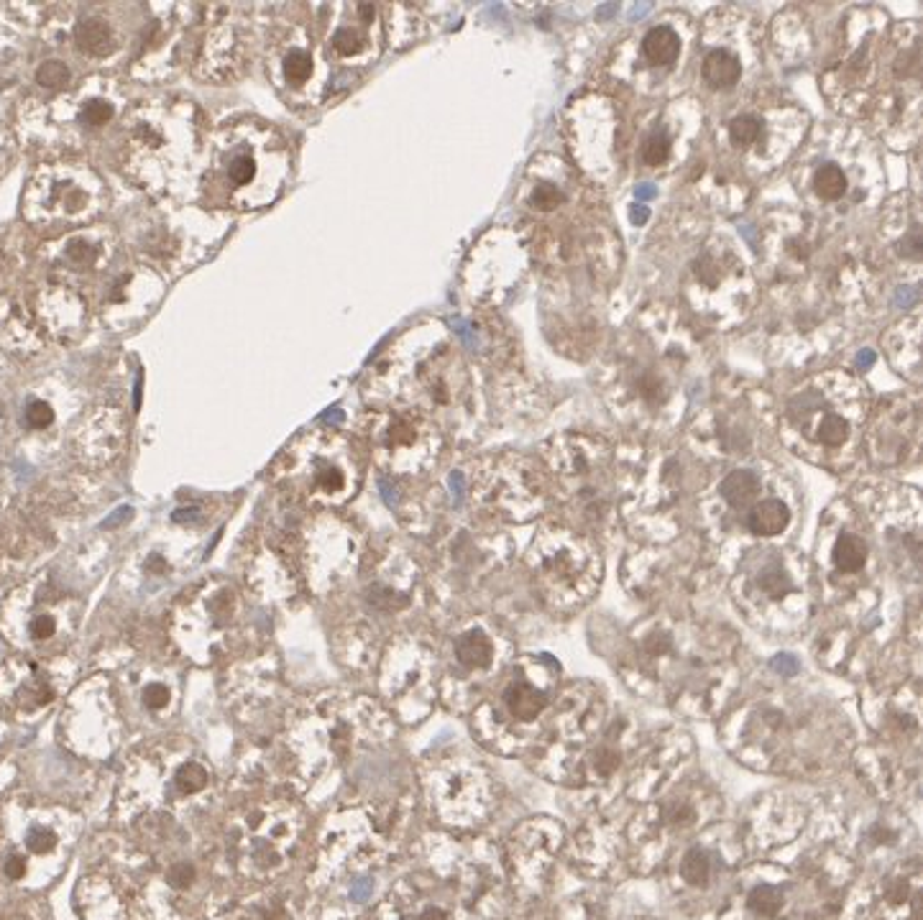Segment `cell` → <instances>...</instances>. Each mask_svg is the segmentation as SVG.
Listing matches in <instances>:
<instances>
[{
  "label": "cell",
  "mask_w": 923,
  "mask_h": 920,
  "mask_svg": "<svg viewBox=\"0 0 923 920\" xmlns=\"http://www.w3.org/2000/svg\"><path fill=\"white\" fill-rule=\"evenodd\" d=\"M170 690L164 686H149L146 690H143V703H146V708H151V711H161V708H167L170 706Z\"/></svg>",
  "instance_id": "obj_42"
},
{
  "label": "cell",
  "mask_w": 923,
  "mask_h": 920,
  "mask_svg": "<svg viewBox=\"0 0 923 920\" xmlns=\"http://www.w3.org/2000/svg\"><path fill=\"white\" fill-rule=\"evenodd\" d=\"M663 821L673 829H686L690 823H696V811L686 801H670L663 805Z\"/></svg>",
  "instance_id": "obj_35"
},
{
  "label": "cell",
  "mask_w": 923,
  "mask_h": 920,
  "mask_svg": "<svg viewBox=\"0 0 923 920\" xmlns=\"http://www.w3.org/2000/svg\"><path fill=\"white\" fill-rule=\"evenodd\" d=\"M760 489H762V486H760V476H757L754 470L737 468V470H731L727 479L721 481L719 493H721V499H724L731 509H750L752 504H757Z\"/></svg>",
  "instance_id": "obj_24"
},
{
  "label": "cell",
  "mask_w": 923,
  "mask_h": 920,
  "mask_svg": "<svg viewBox=\"0 0 923 920\" xmlns=\"http://www.w3.org/2000/svg\"><path fill=\"white\" fill-rule=\"evenodd\" d=\"M167 279L146 266L141 261L120 264L118 272L105 282L100 310H103L108 325H113L118 333L133 330L154 312L161 297H164Z\"/></svg>",
  "instance_id": "obj_13"
},
{
  "label": "cell",
  "mask_w": 923,
  "mask_h": 920,
  "mask_svg": "<svg viewBox=\"0 0 923 920\" xmlns=\"http://www.w3.org/2000/svg\"><path fill=\"white\" fill-rule=\"evenodd\" d=\"M639 54L642 59L652 67H660V69H668L678 62L680 57V36L673 26H652L642 41H639Z\"/></svg>",
  "instance_id": "obj_22"
},
{
  "label": "cell",
  "mask_w": 923,
  "mask_h": 920,
  "mask_svg": "<svg viewBox=\"0 0 923 920\" xmlns=\"http://www.w3.org/2000/svg\"><path fill=\"white\" fill-rule=\"evenodd\" d=\"M195 8L190 5H164L151 8V21L139 36V47L130 59V75L143 82H159L182 65L187 52V31L192 26Z\"/></svg>",
  "instance_id": "obj_11"
},
{
  "label": "cell",
  "mask_w": 923,
  "mask_h": 920,
  "mask_svg": "<svg viewBox=\"0 0 923 920\" xmlns=\"http://www.w3.org/2000/svg\"><path fill=\"white\" fill-rule=\"evenodd\" d=\"M678 353H660L658 358L638 356L619 371V381L635 394L642 407L663 409L673 397V384H678Z\"/></svg>",
  "instance_id": "obj_15"
},
{
  "label": "cell",
  "mask_w": 923,
  "mask_h": 920,
  "mask_svg": "<svg viewBox=\"0 0 923 920\" xmlns=\"http://www.w3.org/2000/svg\"><path fill=\"white\" fill-rule=\"evenodd\" d=\"M642 647L648 649L650 655H665L668 649L673 647V639L665 635V632H655V635H650L648 639H645V645H642Z\"/></svg>",
  "instance_id": "obj_44"
},
{
  "label": "cell",
  "mask_w": 923,
  "mask_h": 920,
  "mask_svg": "<svg viewBox=\"0 0 923 920\" xmlns=\"http://www.w3.org/2000/svg\"><path fill=\"white\" fill-rule=\"evenodd\" d=\"M31 215L52 222H88L108 205L105 181L85 167H57L31 184Z\"/></svg>",
  "instance_id": "obj_10"
},
{
  "label": "cell",
  "mask_w": 923,
  "mask_h": 920,
  "mask_svg": "<svg viewBox=\"0 0 923 920\" xmlns=\"http://www.w3.org/2000/svg\"><path fill=\"white\" fill-rule=\"evenodd\" d=\"M57 843H59V836H57L52 829H41V826H36V829L28 831L26 849L31 854L36 856L52 854L54 849H57Z\"/></svg>",
  "instance_id": "obj_36"
},
{
  "label": "cell",
  "mask_w": 923,
  "mask_h": 920,
  "mask_svg": "<svg viewBox=\"0 0 923 920\" xmlns=\"http://www.w3.org/2000/svg\"><path fill=\"white\" fill-rule=\"evenodd\" d=\"M918 327H921V320H918V315H913L908 320L897 323L896 327H890V333L885 337L887 358L897 368V374L908 377L910 381L921 378V337H918Z\"/></svg>",
  "instance_id": "obj_18"
},
{
  "label": "cell",
  "mask_w": 923,
  "mask_h": 920,
  "mask_svg": "<svg viewBox=\"0 0 923 920\" xmlns=\"http://www.w3.org/2000/svg\"><path fill=\"white\" fill-rule=\"evenodd\" d=\"M192 880H195V867L187 864V862H177L167 872V882H170L171 890H187Z\"/></svg>",
  "instance_id": "obj_41"
},
{
  "label": "cell",
  "mask_w": 923,
  "mask_h": 920,
  "mask_svg": "<svg viewBox=\"0 0 923 920\" xmlns=\"http://www.w3.org/2000/svg\"><path fill=\"white\" fill-rule=\"evenodd\" d=\"M502 703H504V708H507V713L514 718V721L527 724V721H534L540 713L545 711L547 693L545 690H537L534 686H530L524 677H517V680H512V683L504 687Z\"/></svg>",
  "instance_id": "obj_21"
},
{
  "label": "cell",
  "mask_w": 923,
  "mask_h": 920,
  "mask_svg": "<svg viewBox=\"0 0 923 920\" xmlns=\"http://www.w3.org/2000/svg\"><path fill=\"white\" fill-rule=\"evenodd\" d=\"M455 657H458L461 665H466V667L483 670V667L492 665L494 647H492L489 636L483 635L482 629H471L466 635L458 636V642H455Z\"/></svg>",
  "instance_id": "obj_27"
},
{
  "label": "cell",
  "mask_w": 923,
  "mask_h": 920,
  "mask_svg": "<svg viewBox=\"0 0 923 920\" xmlns=\"http://www.w3.org/2000/svg\"><path fill=\"white\" fill-rule=\"evenodd\" d=\"M379 11L371 3L338 8V18L327 31V49L348 67H366L379 57Z\"/></svg>",
  "instance_id": "obj_14"
},
{
  "label": "cell",
  "mask_w": 923,
  "mask_h": 920,
  "mask_svg": "<svg viewBox=\"0 0 923 920\" xmlns=\"http://www.w3.org/2000/svg\"><path fill=\"white\" fill-rule=\"evenodd\" d=\"M867 389L845 371H826L806 378L785 404V425L826 450H842L852 442L865 417Z\"/></svg>",
  "instance_id": "obj_5"
},
{
  "label": "cell",
  "mask_w": 923,
  "mask_h": 920,
  "mask_svg": "<svg viewBox=\"0 0 923 920\" xmlns=\"http://www.w3.org/2000/svg\"><path fill=\"white\" fill-rule=\"evenodd\" d=\"M622 762V754L617 747H598L594 757H591V767L596 770L601 778H609L611 772H617V767Z\"/></svg>",
  "instance_id": "obj_37"
},
{
  "label": "cell",
  "mask_w": 923,
  "mask_h": 920,
  "mask_svg": "<svg viewBox=\"0 0 923 920\" xmlns=\"http://www.w3.org/2000/svg\"><path fill=\"white\" fill-rule=\"evenodd\" d=\"M72 41H75V49L85 57H90V59H108L126 47L120 26H116L108 16L100 14L79 18L72 28Z\"/></svg>",
  "instance_id": "obj_17"
},
{
  "label": "cell",
  "mask_w": 923,
  "mask_h": 920,
  "mask_svg": "<svg viewBox=\"0 0 923 920\" xmlns=\"http://www.w3.org/2000/svg\"><path fill=\"white\" fill-rule=\"evenodd\" d=\"M26 422L28 428L34 429H47L54 422V409L49 402H41V399H34V402L26 404Z\"/></svg>",
  "instance_id": "obj_38"
},
{
  "label": "cell",
  "mask_w": 923,
  "mask_h": 920,
  "mask_svg": "<svg viewBox=\"0 0 923 920\" xmlns=\"http://www.w3.org/2000/svg\"><path fill=\"white\" fill-rule=\"evenodd\" d=\"M368 378L379 402L415 409L432 422L442 412L463 409L473 391L469 368L441 325L404 333L387 356L379 358Z\"/></svg>",
  "instance_id": "obj_2"
},
{
  "label": "cell",
  "mask_w": 923,
  "mask_h": 920,
  "mask_svg": "<svg viewBox=\"0 0 923 920\" xmlns=\"http://www.w3.org/2000/svg\"><path fill=\"white\" fill-rule=\"evenodd\" d=\"M744 75L740 54L729 47H711L701 59V79L714 90H731Z\"/></svg>",
  "instance_id": "obj_19"
},
{
  "label": "cell",
  "mask_w": 923,
  "mask_h": 920,
  "mask_svg": "<svg viewBox=\"0 0 923 920\" xmlns=\"http://www.w3.org/2000/svg\"><path fill=\"white\" fill-rule=\"evenodd\" d=\"M69 79H72V72L59 59H47L36 69V82H39L41 88H47V90H65L67 85H69Z\"/></svg>",
  "instance_id": "obj_34"
},
{
  "label": "cell",
  "mask_w": 923,
  "mask_h": 920,
  "mask_svg": "<svg viewBox=\"0 0 923 920\" xmlns=\"http://www.w3.org/2000/svg\"><path fill=\"white\" fill-rule=\"evenodd\" d=\"M811 187L821 202H839L849 192V177L836 161H821L811 171Z\"/></svg>",
  "instance_id": "obj_26"
},
{
  "label": "cell",
  "mask_w": 923,
  "mask_h": 920,
  "mask_svg": "<svg viewBox=\"0 0 923 920\" xmlns=\"http://www.w3.org/2000/svg\"><path fill=\"white\" fill-rule=\"evenodd\" d=\"M366 435L379 460L394 473H420L441 450L435 422L404 407L377 409L366 422Z\"/></svg>",
  "instance_id": "obj_9"
},
{
  "label": "cell",
  "mask_w": 923,
  "mask_h": 920,
  "mask_svg": "<svg viewBox=\"0 0 923 920\" xmlns=\"http://www.w3.org/2000/svg\"><path fill=\"white\" fill-rule=\"evenodd\" d=\"M174 788L180 792H187V795L205 791V788H208V772H205V767L197 765V762H184V765L174 772Z\"/></svg>",
  "instance_id": "obj_33"
},
{
  "label": "cell",
  "mask_w": 923,
  "mask_h": 920,
  "mask_svg": "<svg viewBox=\"0 0 923 920\" xmlns=\"http://www.w3.org/2000/svg\"><path fill=\"white\" fill-rule=\"evenodd\" d=\"M129 438V417L120 407L105 404L98 409V415L88 422L85 432V453L92 463H108L116 455H120L123 445Z\"/></svg>",
  "instance_id": "obj_16"
},
{
  "label": "cell",
  "mask_w": 923,
  "mask_h": 920,
  "mask_svg": "<svg viewBox=\"0 0 923 920\" xmlns=\"http://www.w3.org/2000/svg\"><path fill=\"white\" fill-rule=\"evenodd\" d=\"M565 200H568V195L563 192V187L560 184H555V181H550V180H534V184L530 187V192H527V205L534 210V212H553V210H558L560 205H565Z\"/></svg>",
  "instance_id": "obj_30"
},
{
  "label": "cell",
  "mask_w": 923,
  "mask_h": 920,
  "mask_svg": "<svg viewBox=\"0 0 923 920\" xmlns=\"http://www.w3.org/2000/svg\"><path fill=\"white\" fill-rule=\"evenodd\" d=\"M28 635H31L34 642H47V639H52V636L57 635V619H54L52 614L41 611V614H36V616L31 619V624H28Z\"/></svg>",
  "instance_id": "obj_39"
},
{
  "label": "cell",
  "mask_w": 923,
  "mask_h": 920,
  "mask_svg": "<svg viewBox=\"0 0 923 920\" xmlns=\"http://www.w3.org/2000/svg\"><path fill=\"white\" fill-rule=\"evenodd\" d=\"M757 584H760L765 596L775 598V601H781V598H785L793 591V581H791V575H788V571L783 568L781 563L765 565L762 573H760V578H757Z\"/></svg>",
  "instance_id": "obj_31"
},
{
  "label": "cell",
  "mask_w": 923,
  "mask_h": 920,
  "mask_svg": "<svg viewBox=\"0 0 923 920\" xmlns=\"http://www.w3.org/2000/svg\"><path fill=\"white\" fill-rule=\"evenodd\" d=\"M727 139L740 154H760V149L770 139L767 113H757V110L737 113L727 123Z\"/></svg>",
  "instance_id": "obj_20"
},
{
  "label": "cell",
  "mask_w": 923,
  "mask_h": 920,
  "mask_svg": "<svg viewBox=\"0 0 923 920\" xmlns=\"http://www.w3.org/2000/svg\"><path fill=\"white\" fill-rule=\"evenodd\" d=\"M3 872H5V877H8V880H24V877H26V872H28L26 859H24L21 854H11L8 859H5V864H3Z\"/></svg>",
  "instance_id": "obj_43"
},
{
  "label": "cell",
  "mask_w": 923,
  "mask_h": 920,
  "mask_svg": "<svg viewBox=\"0 0 923 920\" xmlns=\"http://www.w3.org/2000/svg\"><path fill=\"white\" fill-rule=\"evenodd\" d=\"M913 890H910V882L908 877H896V880H890L887 882V887H885V903L887 905H903V903H908V900H913Z\"/></svg>",
  "instance_id": "obj_40"
},
{
  "label": "cell",
  "mask_w": 923,
  "mask_h": 920,
  "mask_svg": "<svg viewBox=\"0 0 923 920\" xmlns=\"http://www.w3.org/2000/svg\"><path fill=\"white\" fill-rule=\"evenodd\" d=\"M200 151V113L195 103L154 98L133 105L118 129V167L143 192L164 197L190 177Z\"/></svg>",
  "instance_id": "obj_3"
},
{
  "label": "cell",
  "mask_w": 923,
  "mask_h": 920,
  "mask_svg": "<svg viewBox=\"0 0 923 920\" xmlns=\"http://www.w3.org/2000/svg\"><path fill=\"white\" fill-rule=\"evenodd\" d=\"M266 72L289 108H313L327 85V59L305 24L274 28L266 41Z\"/></svg>",
  "instance_id": "obj_7"
},
{
  "label": "cell",
  "mask_w": 923,
  "mask_h": 920,
  "mask_svg": "<svg viewBox=\"0 0 923 920\" xmlns=\"http://www.w3.org/2000/svg\"><path fill=\"white\" fill-rule=\"evenodd\" d=\"M870 547L857 532H842L832 547V563L839 573H859L867 563Z\"/></svg>",
  "instance_id": "obj_25"
},
{
  "label": "cell",
  "mask_w": 923,
  "mask_h": 920,
  "mask_svg": "<svg viewBox=\"0 0 923 920\" xmlns=\"http://www.w3.org/2000/svg\"><path fill=\"white\" fill-rule=\"evenodd\" d=\"M295 156L279 130L254 118L231 120L210 136L200 192L208 210L251 212L274 205L292 180Z\"/></svg>",
  "instance_id": "obj_1"
},
{
  "label": "cell",
  "mask_w": 923,
  "mask_h": 920,
  "mask_svg": "<svg viewBox=\"0 0 923 920\" xmlns=\"http://www.w3.org/2000/svg\"><path fill=\"white\" fill-rule=\"evenodd\" d=\"M259 39L254 21L241 11L221 8L197 47V75L208 82H231L246 72Z\"/></svg>",
  "instance_id": "obj_12"
},
{
  "label": "cell",
  "mask_w": 923,
  "mask_h": 920,
  "mask_svg": "<svg viewBox=\"0 0 923 920\" xmlns=\"http://www.w3.org/2000/svg\"><path fill=\"white\" fill-rule=\"evenodd\" d=\"M670 156H673V136H670V130L665 129V126H655V129L642 139V143H639V159H642V164L652 169L665 167V164L670 161Z\"/></svg>",
  "instance_id": "obj_28"
},
{
  "label": "cell",
  "mask_w": 923,
  "mask_h": 920,
  "mask_svg": "<svg viewBox=\"0 0 923 920\" xmlns=\"http://www.w3.org/2000/svg\"><path fill=\"white\" fill-rule=\"evenodd\" d=\"M274 479L305 504L338 506L356 493L361 468L346 435L336 429H310L279 455Z\"/></svg>",
  "instance_id": "obj_4"
},
{
  "label": "cell",
  "mask_w": 923,
  "mask_h": 920,
  "mask_svg": "<svg viewBox=\"0 0 923 920\" xmlns=\"http://www.w3.org/2000/svg\"><path fill=\"white\" fill-rule=\"evenodd\" d=\"M299 813L292 805L274 803L246 813L241 829L231 833L235 864L248 877H274L295 854Z\"/></svg>",
  "instance_id": "obj_8"
},
{
  "label": "cell",
  "mask_w": 923,
  "mask_h": 920,
  "mask_svg": "<svg viewBox=\"0 0 923 920\" xmlns=\"http://www.w3.org/2000/svg\"><path fill=\"white\" fill-rule=\"evenodd\" d=\"M867 836H870V842L877 843V846H880V843H883V846H893V843L897 842L896 831H890L887 826H872Z\"/></svg>",
  "instance_id": "obj_45"
},
{
  "label": "cell",
  "mask_w": 923,
  "mask_h": 920,
  "mask_svg": "<svg viewBox=\"0 0 923 920\" xmlns=\"http://www.w3.org/2000/svg\"><path fill=\"white\" fill-rule=\"evenodd\" d=\"M415 920H448V913H445V910L438 905H428L417 913Z\"/></svg>",
  "instance_id": "obj_46"
},
{
  "label": "cell",
  "mask_w": 923,
  "mask_h": 920,
  "mask_svg": "<svg viewBox=\"0 0 923 920\" xmlns=\"http://www.w3.org/2000/svg\"><path fill=\"white\" fill-rule=\"evenodd\" d=\"M783 905H785V893L775 884H757L752 893L747 894V907L754 915H762V918L781 915Z\"/></svg>",
  "instance_id": "obj_29"
},
{
  "label": "cell",
  "mask_w": 923,
  "mask_h": 920,
  "mask_svg": "<svg viewBox=\"0 0 923 920\" xmlns=\"http://www.w3.org/2000/svg\"><path fill=\"white\" fill-rule=\"evenodd\" d=\"M744 524L754 537H778L791 524V509L781 499H762L750 506Z\"/></svg>",
  "instance_id": "obj_23"
},
{
  "label": "cell",
  "mask_w": 923,
  "mask_h": 920,
  "mask_svg": "<svg viewBox=\"0 0 923 920\" xmlns=\"http://www.w3.org/2000/svg\"><path fill=\"white\" fill-rule=\"evenodd\" d=\"M228 231L225 212L208 208L151 212L136 228V261L164 272L184 274L205 261Z\"/></svg>",
  "instance_id": "obj_6"
},
{
  "label": "cell",
  "mask_w": 923,
  "mask_h": 920,
  "mask_svg": "<svg viewBox=\"0 0 923 920\" xmlns=\"http://www.w3.org/2000/svg\"><path fill=\"white\" fill-rule=\"evenodd\" d=\"M680 874L683 880L693 887H706L711 880V862L703 849H689V854L680 862Z\"/></svg>",
  "instance_id": "obj_32"
}]
</instances>
